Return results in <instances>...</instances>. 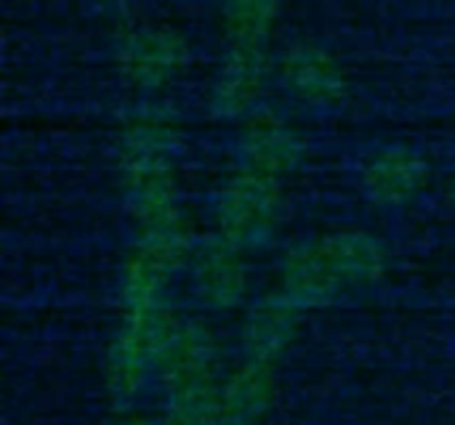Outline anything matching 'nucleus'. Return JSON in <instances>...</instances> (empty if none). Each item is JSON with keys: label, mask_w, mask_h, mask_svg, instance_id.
Listing matches in <instances>:
<instances>
[{"label": "nucleus", "mask_w": 455, "mask_h": 425, "mask_svg": "<svg viewBox=\"0 0 455 425\" xmlns=\"http://www.w3.org/2000/svg\"><path fill=\"white\" fill-rule=\"evenodd\" d=\"M219 237L237 250H259L269 245L283 221V189L277 178L243 170L232 178L216 202Z\"/></svg>", "instance_id": "nucleus-1"}, {"label": "nucleus", "mask_w": 455, "mask_h": 425, "mask_svg": "<svg viewBox=\"0 0 455 425\" xmlns=\"http://www.w3.org/2000/svg\"><path fill=\"white\" fill-rule=\"evenodd\" d=\"M179 325L181 322L165 306L128 309L107 365L109 391L117 402H131L139 394L144 378L155 370L163 346Z\"/></svg>", "instance_id": "nucleus-2"}, {"label": "nucleus", "mask_w": 455, "mask_h": 425, "mask_svg": "<svg viewBox=\"0 0 455 425\" xmlns=\"http://www.w3.org/2000/svg\"><path fill=\"white\" fill-rule=\"evenodd\" d=\"M347 285L323 242V237L309 240L299 248H293L283 264L280 272V298L288 301L293 309H320L336 301L339 293H344Z\"/></svg>", "instance_id": "nucleus-3"}, {"label": "nucleus", "mask_w": 455, "mask_h": 425, "mask_svg": "<svg viewBox=\"0 0 455 425\" xmlns=\"http://www.w3.org/2000/svg\"><path fill=\"white\" fill-rule=\"evenodd\" d=\"M192 282L197 298L211 309H235L248 290L243 250L224 237L203 242L192 256Z\"/></svg>", "instance_id": "nucleus-4"}, {"label": "nucleus", "mask_w": 455, "mask_h": 425, "mask_svg": "<svg viewBox=\"0 0 455 425\" xmlns=\"http://www.w3.org/2000/svg\"><path fill=\"white\" fill-rule=\"evenodd\" d=\"M213 362H216V346L211 333L200 325H179L176 333L163 346L155 373L165 394L173 397L192 386L216 381Z\"/></svg>", "instance_id": "nucleus-5"}, {"label": "nucleus", "mask_w": 455, "mask_h": 425, "mask_svg": "<svg viewBox=\"0 0 455 425\" xmlns=\"http://www.w3.org/2000/svg\"><path fill=\"white\" fill-rule=\"evenodd\" d=\"M275 365L245 359L224 383H219L221 425H259L275 402Z\"/></svg>", "instance_id": "nucleus-6"}, {"label": "nucleus", "mask_w": 455, "mask_h": 425, "mask_svg": "<svg viewBox=\"0 0 455 425\" xmlns=\"http://www.w3.org/2000/svg\"><path fill=\"white\" fill-rule=\"evenodd\" d=\"M264 72L261 45H232L213 85V109L221 117L245 114L261 93Z\"/></svg>", "instance_id": "nucleus-7"}, {"label": "nucleus", "mask_w": 455, "mask_h": 425, "mask_svg": "<svg viewBox=\"0 0 455 425\" xmlns=\"http://www.w3.org/2000/svg\"><path fill=\"white\" fill-rule=\"evenodd\" d=\"M427 181V162L403 146L379 152L363 173V189L376 205H403L419 194Z\"/></svg>", "instance_id": "nucleus-8"}, {"label": "nucleus", "mask_w": 455, "mask_h": 425, "mask_svg": "<svg viewBox=\"0 0 455 425\" xmlns=\"http://www.w3.org/2000/svg\"><path fill=\"white\" fill-rule=\"evenodd\" d=\"M283 77L285 85L291 88L293 96H299L307 104L315 106H328L336 104L344 96V75L339 64L317 51V48H293L283 64Z\"/></svg>", "instance_id": "nucleus-9"}, {"label": "nucleus", "mask_w": 455, "mask_h": 425, "mask_svg": "<svg viewBox=\"0 0 455 425\" xmlns=\"http://www.w3.org/2000/svg\"><path fill=\"white\" fill-rule=\"evenodd\" d=\"M299 314L301 311L293 309L280 295L267 298L264 303H259L248 314L245 327H243L245 357L275 365L280 359V354L291 346L293 335H296V317Z\"/></svg>", "instance_id": "nucleus-10"}, {"label": "nucleus", "mask_w": 455, "mask_h": 425, "mask_svg": "<svg viewBox=\"0 0 455 425\" xmlns=\"http://www.w3.org/2000/svg\"><path fill=\"white\" fill-rule=\"evenodd\" d=\"M243 168L248 173L280 178L301 160V144L291 128L277 120H259L245 133L243 146Z\"/></svg>", "instance_id": "nucleus-11"}, {"label": "nucleus", "mask_w": 455, "mask_h": 425, "mask_svg": "<svg viewBox=\"0 0 455 425\" xmlns=\"http://www.w3.org/2000/svg\"><path fill=\"white\" fill-rule=\"evenodd\" d=\"M347 287H368L387 272V253L376 237L360 229H341L323 237Z\"/></svg>", "instance_id": "nucleus-12"}, {"label": "nucleus", "mask_w": 455, "mask_h": 425, "mask_svg": "<svg viewBox=\"0 0 455 425\" xmlns=\"http://www.w3.org/2000/svg\"><path fill=\"white\" fill-rule=\"evenodd\" d=\"M123 69L133 83L141 85H157L165 83L184 59V45L176 35L171 32H141L128 40L123 48Z\"/></svg>", "instance_id": "nucleus-13"}, {"label": "nucleus", "mask_w": 455, "mask_h": 425, "mask_svg": "<svg viewBox=\"0 0 455 425\" xmlns=\"http://www.w3.org/2000/svg\"><path fill=\"white\" fill-rule=\"evenodd\" d=\"M168 269L157 258L136 250L125 264L123 274V303L125 309H155L163 306V290L168 282Z\"/></svg>", "instance_id": "nucleus-14"}, {"label": "nucleus", "mask_w": 455, "mask_h": 425, "mask_svg": "<svg viewBox=\"0 0 455 425\" xmlns=\"http://www.w3.org/2000/svg\"><path fill=\"white\" fill-rule=\"evenodd\" d=\"M277 16V0H224L232 45H261Z\"/></svg>", "instance_id": "nucleus-15"}, {"label": "nucleus", "mask_w": 455, "mask_h": 425, "mask_svg": "<svg viewBox=\"0 0 455 425\" xmlns=\"http://www.w3.org/2000/svg\"><path fill=\"white\" fill-rule=\"evenodd\" d=\"M163 425H221L219 383L208 381L168 397Z\"/></svg>", "instance_id": "nucleus-16"}, {"label": "nucleus", "mask_w": 455, "mask_h": 425, "mask_svg": "<svg viewBox=\"0 0 455 425\" xmlns=\"http://www.w3.org/2000/svg\"><path fill=\"white\" fill-rule=\"evenodd\" d=\"M123 425H163V423H155V421H147V418H131V421H125Z\"/></svg>", "instance_id": "nucleus-17"}, {"label": "nucleus", "mask_w": 455, "mask_h": 425, "mask_svg": "<svg viewBox=\"0 0 455 425\" xmlns=\"http://www.w3.org/2000/svg\"><path fill=\"white\" fill-rule=\"evenodd\" d=\"M453 200H455V184H453Z\"/></svg>", "instance_id": "nucleus-18"}]
</instances>
